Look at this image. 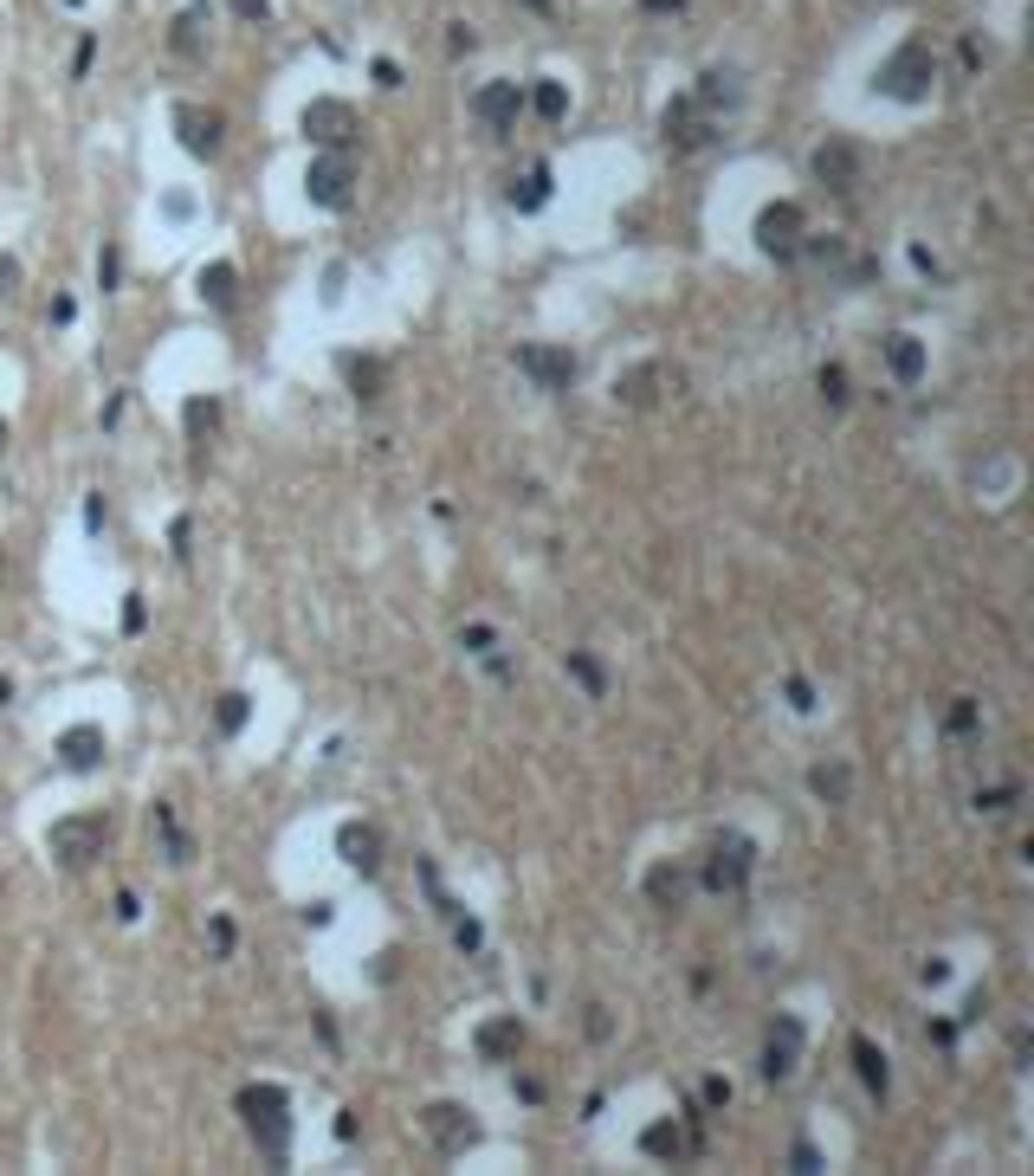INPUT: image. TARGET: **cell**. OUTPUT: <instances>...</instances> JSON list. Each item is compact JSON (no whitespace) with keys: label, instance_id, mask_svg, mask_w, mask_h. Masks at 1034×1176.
I'll use <instances>...</instances> for the list:
<instances>
[{"label":"cell","instance_id":"obj_1","mask_svg":"<svg viewBox=\"0 0 1034 1176\" xmlns=\"http://www.w3.org/2000/svg\"><path fill=\"white\" fill-rule=\"evenodd\" d=\"M240 1112H246L259 1150H265L272 1163H285V1144H291V1105H285V1092H278V1086H246V1092H240Z\"/></svg>","mask_w":1034,"mask_h":1176},{"label":"cell","instance_id":"obj_2","mask_svg":"<svg viewBox=\"0 0 1034 1176\" xmlns=\"http://www.w3.org/2000/svg\"><path fill=\"white\" fill-rule=\"evenodd\" d=\"M931 85H938V59H931V46H899L886 65H880V91L886 97H899V104H918V97H931Z\"/></svg>","mask_w":1034,"mask_h":1176},{"label":"cell","instance_id":"obj_3","mask_svg":"<svg viewBox=\"0 0 1034 1176\" xmlns=\"http://www.w3.org/2000/svg\"><path fill=\"white\" fill-rule=\"evenodd\" d=\"M350 187H356V168H350V149H323L310 168H304V194L317 208H350Z\"/></svg>","mask_w":1034,"mask_h":1176},{"label":"cell","instance_id":"obj_4","mask_svg":"<svg viewBox=\"0 0 1034 1176\" xmlns=\"http://www.w3.org/2000/svg\"><path fill=\"white\" fill-rule=\"evenodd\" d=\"M802 240H808V233H802V208H795V201H776V208L757 214V246H763L770 259H795Z\"/></svg>","mask_w":1034,"mask_h":1176},{"label":"cell","instance_id":"obj_5","mask_svg":"<svg viewBox=\"0 0 1034 1176\" xmlns=\"http://www.w3.org/2000/svg\"><path fill=\"white\" fill-rule=\"evenodd\" d=\"M97 854H104V815H85V821H59V828H52V860H59V866L78 873V866H91Z\"/></svg>","mask_w":1034,"mask_h":1176},{"label":"cell","instance_id":"obj_6","mask_svg":"<svg viewBox=\"0 0 1034 1176\" xmlns=\"http://www.w3.org/2000/svg\"><path fill=\"white\" fill-rule=\"evenodd\" d=\"M750 866H757V847H750L744 834H725V841L712 847V860H705V886H712V892H738V886L750 879Z\"/></svg>","mask_w":1034,"mask_h":1176},{"label":"cell","instance_id":"obj_7","mask_svg":"<svg viewBox=\"0 0 1034 1176\" xmlns=\"http://www.w3.org/2000/svg\"><path fill=\"white\" fill-rule=\"evenodd\" d=\"M304 136H317L323 149H350V136H356V110H350V104H336V97H317V104L304 110Z\"/></svg>","mask_w":1034,"mask_h":1176},{"label":"cell","instance_id":"obj_8","mask_svg":"<svg viewBox=\"0 0 1034 1176\" xmlns=\"http://www.w3.org/2000/svg\"><path fill=\"white\" fill-rule=\"evenodd\" d=\"M666 142L705 149V142H712V110H705L699 97H672V104H666Z\"/></svg>","mask_w":1034,"mask_h":1176},{"label":"cell","instance_id":"obj_9","mask_svg":"<svg viewBox=\"0 0 1034 1176\" xmlns=\"http://www.w3.org/2000/svg\"><path fill=\"white\" fill-rule=\"evenodd\" d=\"M815 181L834 187V194H853V181H860V149L840 142V136H827V142L815 149Z\"/></svg>","mask_w":1034,"mask_h":1176},{"label":"cell","instance_id":"obj_10","mask_svg":"<svg viewBox=\"0 0 1034 1176\" xmlns=\"http://www.w3.org/2000/svg\"><path fill=\"white\" fill-rule=\"evenodd\" d=\"M517 368H524L537 388H569V381H576V356H569V349H544V343H524V349H517Z\"/></svg>","mask_w":1034,"mask_h":1176},{"label":"cell","instance_id":"obj_11","mask_svg":"<svg viewBox=\"0 0 1034 1176\" xmlns=\"http://www.w3.org/2000/svg\"><path fill=\"white\" fill-rule=\"evenodd\" d=\"M795 1060H802V1022L795 1015H776V1028L763 1041V1080H789Z\"/></svg>","mask_w":1034,"mask_h":1176},{"label":"cell","instance_id":"obj_12","mask_svg":"<svg viewBox=\"0 0 1034 1176\" xmlns=\"http://www.w3.org/2000/svg\"><path fill=\"white\" fill-rule=\"evenodd\" d=\"M517 110H524V85H511V78H491V85L472 97V117H478V123H491V130H511V123H517Z\"/></svg>","mask_w":1034,"mask_h":1176},{"label":"cell","instance_id":"obj_13","mask_svg":"<svg viewBox=\"0 0 1034 1176\" xmlns=\"http://www.w3.org/2000/svg\"><path fill=\"white\" fill-rule=\"evenodd\" d=\"M679 375L666 368V362H640V368H627L621 381H614V402H627V408H653L659 402V388H672Z\"/></svg>","mask_w":1034,"mask_h":1176},{"label":"cell","instance_id":"obj_14","mask_svg":"<svg viewBox=\"0 0 1034 1176\" xmlns=\"http://www.w3.org/2000/svg\"><path fill=\"white\" fill-rule=\"evenodd\" d=\"M59 763H65V769H97V763H104V730H97V724H72V730L59 737Z\"/></svg>","mask_w":1034,"mask_h":1176},{"label":"cell","instance_id":"obj_15","mask_svg":"<svg viewBox=\"0 0 1034 1176\" xmlns=\"http://www.w3.org/2000/svg\"><path fill=\"white\" fill-rule=\"evenodd\" d=\"M176 130H182V142H188L195 155H214V149H221V117H214V110L182 104V110H176Z\"/></svg>","mask_w":1034,"mask_h":1176},{"label":"cell","instance_id":"obj_16","mask_svg":"<svg viewBox=\"0 0 1034 1176\" xmlns=\"http://www.w3.org/2000/svg\"><path fill=\"white\" fill-rule=\"evenodd\" d=\"M427 1137H434V1144H440V1150L453 1157V1150H459V1144L472 1137V1118H466L459 1105H434V1112H427Z\"/></svg>","mask_w":1034,"mask_h":1176},{"label":"cell","instance_id":"obj_17","mask_svg":"<svg viewBox=\"0 0 1034 1176\" xmlns=\"http://www.w3.org/2000/svg\"><path fill=\"white\" fill-rule=\"evenodd\" d=\"M336 847H343V860H350L356 873H376V866H382V860H376V854H382V834H376V828H343Z\"/></svg>","mask_w":1034,"mask_h":1176},{"label":"cell","instance_id":"obj_18","mask_svg":"<svg viewBox=\"0 0 1034 1176\" xmlns=\"http://www.w3.org/2000/svg\"><path fill=\"white\" fill-rule=\"evenodd\" d=\"M685 892H693V873H685V866H653V879H647V899H653V905L679 911Z\"/></svg>","mask_w":1034,"mask_h":1176},{"label":"cell","instance_id":"obj_19","mask_svg":"<svg viewBox=\"0 0 1034 1176\" xmlns=\"http://www.w3.org/2000/svg\"><path fill=\"white\" fill-rule=\"evenodd\" d=\"M517 1041H524L517 1015H498V1022H485V1028H478V1054H485V1060H511V1054H517Z\"/></svg>","mask_w":1034,"mask_h":1176},{"label":"cell","instance_id":"obj_20","mask_svg":"<svg viewBox=\"0 0 1034 1176\" xmlns=\"http://www.w3.org/2000/svg\"><path fill=\"white\" fill-rule=\"evenodd\" d=\"M343 375H350V388H356V402H376L382 388H389V368H382L376 356H343Z\"/></svg>","mask_w":1034,"mask_h":1176},{"label":"cell","instance_id":"obj_21","mask_svg":"<svg viewBox=\"0 0 1034 1176\" xmlns=\"http://www.w3.org/2000/svg\"><path fill=\"white\" fill-rule=\"evenodd\" d=\"M886 362H893L899 381H918V375H925V343L899 330V336H886Z\"/></svg>","mask_w":1034,"mask_h":1176},{"label":"cell","instance_id":"obj_22","mask_svg":"<svg viewBox=\"0 0 1034 1176\" xmlns=\"http://www.w3.org/2000/svg\"><path fill=\"white\" fill-rule=\"evenodd\" d=\"M640 1150H647V1157H685V1150H693V1137H685V1131H679L672 1118H659V1125H647Z\"/></svg>","mask_w":1034,"mask_h":1176},{"label":"cell","instance_id":"obj_23","mask_svg":"<svg viewBox=\"0 0 1034 1176\" xmlns=\"http://www.w3.org/2000/svg\"><path fill=\"white\" fill-rule=\"evenodd\" d=\"M201 298H208L214 311H233V298H240V272H233V266H208V272H201Z\"/></svg>","mask_w":1034,"mask_h":1176},{"label":"cell","instance_id":"obj_24","mask_svg":"<svg viewBox=\"0 0 1034 1176\" xmlns=\"http://www.w3.org/2000/svg\"><path fill=\"white\" fill-rule=\"evenodd\" d=\"M544 201H550V168H531L524 181H511V208L531 214V208H544Z\"/></svg>","mask_w":1034,"mask_h":1176},{"label":"cell","instance_id":"obj_25","mask_svg":"<svg viewBox=\"0 0 1034 1176\" xmlns=\"http://www.w3.org/2000/svg\"><path fill=\"white\" fill-rule=\"evenodd\" d=\"M808 789H815L821 802H847V763H815Z\"/></svg>","mask_w":1034,"mask_h":1176},{"label":"cell","instance_id":"obj_26","mask_svg":"<svg viewBox=\"0 0 1034 1176\" xmlns=\"http://www.w3.org/2000/svg\"><path fill=\"white\" fill-rule=\"evenodd\" d=\"M853 1067H860V1080H867V1092H886V1054L873 1041H853Z\"/></svg>","mask_w":1034,"mask_h":1176},{"label":"cell","instance_id":"obj_27","mask_svg":"<svg viewBox=\"0 0 1034 1176\" xmlns=\"http://www.w3.org/2000/svg\"><path fill=\"white\" fill-rule=\"evenodd\" d=\"M201 27H208V7H188V14L176 20V52H182V59L201 52Z\"/></svg>","mask_w":1034,"mask_h":1176},{"label":"cell","instance_id":"obj_28","mask_svg":"<svg viewBox=\"0 0 1034 1176\" xmlns=\"http://www.w3.org/2000/svg\"><path fill=\"white\" fill-rule=\"evenodd\" d=\"M537 110H544V117H550V123H557V117H563V110H569V91H563V85H557V78H537Z\"/></svg>","mask_w":1034,"mask_h":1176},{"label":"cell","instance_id":"obj_29","mask_svg":"<svg viewBox=\"0 0 1034 1176\" xmlns=\"http://www.w3.org/2000/svg\"><path fill=\"white\" fill-rule=\"evenodd\" d=\"M569 673H576V679H582V685H589V692H595V698H602V692H608V673H602V666H595V653H569Z\"/></svg>","mask_w":1034,"mask_h":1176},{"label":"cell","instance_id":"obj_30","mask_svg":"<svg viewBox=\"0 0 1034 1176\" xmlns=\"http://www.w3.org/2000/svg\"><path fill=\"white\" fill-rule=\"evenodd\" d=\"M214 724H221V730H227V737H233V730H240V724H246V698H240V692H227V698H221V705H214Z\"/></svg>","mask_w":1034,"mask_h":1176},{"label":"cell","instance_id":"obj_31","mask_svg":"<svg viewBox=\"0 0 1034 1176\" xmlns=\"http://www.w3.org/2000/svg\"><path fill=\"white\" fill-rule=\"evenodd\" d=\"M214 427H221V408H214V402H188V434L201 440V434H214Z\"/></svg>","mask_w":1034,"mask_h":1176},{"label":"cell","instance_id":"obj_32","mask_svg":"<svg viewBox=\"0 0 1034 1176\" xmlns=\"http://www.w3.org/2000/svg\"><path fill=\"white\" fill-rule=\"evenodd\" d=\"M821 395H827V408L847 402V375H840V368H821Z\"/></svg>","mask_w":1034,"mask_h":1176},{"label":"cell","instance_id":"obj_33","mask_svg":"<svg viewBox=\"0 0 1034 1176\" xmlns=\"http://www.w3.org/2000/svg\"><path fill=\"white\" fill-rule=\"evenodd\" d=\"M951 730L963 737V730H976V698H957V711H951Z\"/></svg>","mask_w":1034,"mask_h":1176},{"label":"cell","instance_id":"obj_34","mask_svg":"<svg viewBox=\"0 0 1034 1176\" xmlns=\"http://www.w3.org/2000/svg\"><path fill=\"white\" fill-rule=\"evenodd\" d=\"M789 705H795V711H815V692H808V679H789Z\"/></svg>","mask_w":1034,"mask_h":1176},{"label":"cell","instance_id":"obj_35","mask_svg":"<svg viewBox=\"0 0 1034 1176\" xmlns=\"http://www.w3.org/2000/svg\"><path fill=\"white\" fill-rule=\"evenodd\" d=\"M789 1163H795V1170H821V1150H815V1144H795Z\"/></svg>","mask_w":1034,"mask_h":1176},{"label":"cell","instance_id":"obj_36","mask_svg":"<svg viewBox=\"0 0 1034 1176\" xmlns=\"http://www.w3.org/2000/svg\"><path fill=\"white\" fill-rule=\"evenodd\" d=\"M524 7H537V14H550V0H524Z\"/></svg>","mask_w":1034,"mask_h":1176},{"label":"cell","instance_id":"obj_37","mask_svg":"<svg viewBox=\"0 0 1034 1176\" xmlns=\"http://www.w3.org/2000/svg\"><path fill=\"white\" fill-rule=\"evenodd\" d=\"M0 447H7V421H0Z\"/></svg>","mask_w":1034,"mask_h":1176},{"label":"cell","instance_id":"obj_38","mask_svg":"<svg viewBox=\"0 0 1034 1176\" xmlns=\"http://www.w3.org/2000/svg\"><path fill=\"white\" fill-rule=\"evenodd\" d=\"M0 569H7V562H0Z\"/></svg>","mask_w":1034,"mask_h":1176}]
</instances>
